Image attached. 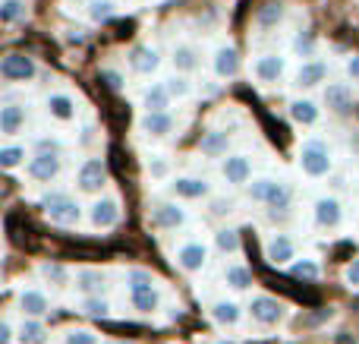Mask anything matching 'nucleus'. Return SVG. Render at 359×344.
Segmentation results:
<instances>
[{
  "mask_svg": "<svg viewBox=\"0 0 359 344\" xmlns=\"http://www.w3.org/2000/svg\"><path fill=\"white\" fill-rule=\"evenodd\" d=\"M344 275H347V284L359 288V259H353V263L347 265V272H344Z\"/></svg>",
  "mask_w": 359,
  "mask_h": 344,
  "instance_id": "obj_45",
  "label": "nucleus"
},
{
  "mask_svg": "<svg viewBox=\"0 0 359 344\" xmlns=\"http://www.w3.org/2000/svg\"><path fill=\"white\" fill-rule=\"evenodd\" d=\"M290 275L293 278H306V282H316L318 278V265L312 259H299V263L290 265Z\"/></svg>",
  "mask_w": 359,
  "mask_h": 344,
  "instance_id": "obj_39",
  "label": "nucleus"
},
{
  "mask_svg": "<svg viewBox=\"0 0 359 344\" xmlns=\"http://www.w3.org/2000/svg\"><path fill=\"white\" fill-rule=\"evenodd\" d=\"M67 344H98L92 332H86V329H73V332L67 335Z\"/></svg>",
  "mask_w": 359,
  "mask_h": 344,
  "instance_id": "obj_43",
  "label": "nucleus"
},
{
  "mask_svg": "<svg viewBox=\"0 0 359 344\" xmlns=\"http://www.w3.org/2000/svg\"><path fill=\"white\" fill-rule=\"evenodd\" d=\"M158 63H161V57H158V51H155V48H133V54H130V67L136 70V73H142V76L155 73Z\"/></svg>",
  "mask_w": 359,
  "mask_h": 344,
  "instance_id": "obj_24",
  "label": "nucleus"
},
{
  "mask_svg": "<svg viewBox=\"0 0 359 344\" xmlns=\"http://www.w3.org/2000/svg\"><path fill=\"white\" fill-rule=\"evenodd\" d=\"M334 344H356V338H353V335H337Z\"/></svg>",
  "mask_w": 359,
  "mask_h": 344,
  "instance_id": "obj_50",
  "label": "nucleus"
},
{
  "mask_svg": "<svg viewBox=\"0 0 359 344\" xmlns=\"http://www.w3.org/2000/svg\"><path fill=\"white\" fill-rule=\"evenodd\" d=\"M249 313H252V319L262 322V326H278V322L287 316V310H284V303H278L274 297L259 294V297H252V303H249Z\"/></svg>",
  "mask_w": 359,
  "mask_h": 344,
  "instance_id": "obj_6",
  "label": "nucleus"
},
{
  "mask_svg": "<svg viewBox=\"0 0 359 344\" xmlns=\"http://www.w3.org/2000/svg\"><path fill=\"white\" fill-rule=\"evenodd\" d=\"M215 73L221 76V79H230V76H236L240 73V57H236V51L233 48H217L215 51Z\"/></svg>",
  "mask_w": 359,
  "mask_h": 344,
  "instance_id": "obj_23",
  "label": "nucleus"
},
{
  "mask_svg": "<svg viewBox=\"0 0 359 344\" xmlns=\"http://www.w3.org/2000/svg\"><path fill=\"white\" fill-rule=\"evenodd\" d=\"M211 319H215L217 326H236V322H240V303L217 300L215 307H211Z\"/></svg>",
  "mask_w": 359,
  "mask_h": 344,
  "instance_id": "obj_29",
  "label": "nucleus"
},
{
  "mask_svg": "<svg viewBox=\"0 0 359 344\" xmlns=\"http://www.w3.org/2000/svg\"><path fill=\"white\" fill-rule=\"evenodd\" d=\"M255 19H259L262 29H274V25H280V19H284V4H265Z\"/></svg>",
  "mask_w": 359,
  "mask_h": 344,
  "instance_id": "obj_32",
  "label": "nucleus"
},
{
  "mask_svg": "<svg viewBox=\"0 0 359 344\" xmlns=\"http://www.w3.org/2000/svg\"><path fill=\"white\" fill-rule=\"evenodd\" d=\"M230 149V136L224 130H208L202 139H198V152L205 158H224Z\"/></svg>",
  "mask_w": 359,
  "mask_h": 344,
  "instance_id": "obj_17",
  "label": "nucleus"
},
{
  "mask_svg": "<svg viewBox=\"0 0 359 344\" xmlns=\"http://www.w3.org/2000/svg\"><path fill=\"white\" fill-rule=\"evenodd\" d=\"M22 126H25V107L6 101V105L0 107V133H4V136H16Z\"/></svg>",
  "mask_w": 359,
  "mask_h": 344,
  "instance_id": "obj_19",
  "label": "nucleus"
},
{
  "mask_svg": "<svg viewBox=\"0 0 359 344\" xmlns=\"http://www.w3.org/2000/svg\"><path fill=\"white\" fill-rule=\"evenodd\" d=\"M41 278L44 282H50L54 288H67L69 284V272L63 269V265H57V263H44L41 265Z\"/></svg>",
  "mask_w": 359,
  "mask_h": 344,
  "instance_id": "obj_34",
  "label": "nucleus"
},
{
  "mask_svg": "<svg viewBox=\"0 0 359 344\" xmlns=\"http://www.w3.org/2000/svg\"><path fill=\"white\" fill-rule=\"evenodd\" d=\"M215 244L221 253H240V234H236L233 227H221V231L215 234Z\"/></svg>",
  "mask_w": 359,
  "mask_h": 344,
  "instance_id": "obj_37",
  "label": "nucleus"
},
{
  "mask_svg": "<svg viewBox=\"0 0 359 344\" xmlns=\"http://www.w3.org/2000/svg\"><path fill=\"white\" fill-rule=\"evenodd\" d=\"M164 86H168V92H170V98H186V95H192V82L186 79V76H168L164 79Z\"/></svg>",
  "mask_w": 359,
  "mask_h": 344,
  "instance_id": "obj_38",
  "label": "nucleus"
},
{
  "mask_svg": "<svg viewBox=\"0 0 359 344\" xmlns=\"http://www.w3.org/2000/svg\"><path fill=\"white\" fill-rule=\"evenodd\" d=\"M170 190H174V196H180V199H205L211 193L205 177H177L170 183Z\"/></svg>",
  "mask_w": 359,
  "mask_h": 344,
  "instance_id": "obj_14",
  "label": "nucleus"
},
{
  "mask_svg": "<svg viewBox=\"0 0 359 344\" xmlns=\"http://www.w3.org/2000/svg\"><path fill=\"white\" fill-rule=\"evenodd\" d=\"M246 193L252 202H262V206H268L271 212H287L293 202L290 187L280 180H271V177H255V180L246 187Z\"/></svg>",
  "mask_w": 359,
  "mask_h": 344,
  "instance_id": "obj_1",
  "label": "nucleus"
},
{
  "mask_svg": "<svg viewBox=\"0 0 359 344\" xmlns=\"http://www.w3.org/2000/svg\"><path fill=\"white\" fill-rule=\"evenodd\" d=\"M82 310H86L88 316H107L111 313V303H107L104 297H86V300H82Z\"/></svg>",
  "mask_w": 359,
  "mask_h": 344,
  "instance_id": "obj_42",
  "label": "nucleus"
},
{
  "mask_svg": "<svg viewBox=\"0 0 359 344\" xmlns=\"http://www.w3.org/2000/svg\"><path fill=\"white\" fill-rule=\"evenodd\" d=\"M290 117L297 120V124H303V126H312L318 120V107H316V101H309V98H297V101H290Z\"/></svg>",
  "mask_w": 359,
  "mask_h": 344,
  "instance_id": "obj_30",
  "label": "nucleus"
},
{
  "mask_svg": "<svg viewBox=\"0 0 359 344\" xmlns=\"http://www.w3.org/2000/svg\"><path fill=\"white\" fill-rule=\"evenodd\" d=\"M101 76L107 79V86H111V88H123V79H120V73H114V70H104Z\"/></svg>",
  "mask_w": 359,
  "mask_h": 344,
  "instance_id": "obj_47",
  "label": "nucleus"
},
{
  "mask_svg": "<svg viewBox=\"0 0 359 344\" xmlns=\"http://www.w3.org/2000/svg\"><path fill=\"white\" fill-rule=\"evenodd\" d=\"M35 73H38L35 60L25 54H6L4 63H0V76L6 82H29V79H35Z\"/></svg>",
  "mask_w": 359,
  "mask_h": 344,
  "instance_id": "obj_5",
  "label": "nucleus"
},
{
  "mask_svg": "<svg viewBox=\"0 0 359 344\" xmlns=\"http://www.w3.org/2000/svg\"><path fill=\"white\" fill-rule=\"evenodd\" d=\"M170 63H174V70H180V73H189V70L198 67V51L192 44H177L170 51Z\"/></svg>",
  "mask_w": 359,
  "mask_h": 344,
  "instance_id": "obj_27",
  "label": "nucleus"
},
{
  "mask_svg": "<svg viewBox=\"0 0 359 344\" xmlns=\"http://www.w3.org/2000/svg\"><path fill=\"white\" fill-rule=\"evenodd\" d=\"M25 0H4L0 4V19H4L6 25H13V22H19V19H25Z\"/></svg>",
  "mask_w": 359,
  "mask_h": 344,
  "instance_id": "obj_33",
  "label": "nucleus"
},
{
  "mask_svg": "<svg viewBox=\"0 0 359 344\" xmlns=\"http://www.w3.org/2000/svg\"><path fill=\"white\" fill-rule=\"evenodd\" d=\"M350 149H353V155L359 158V133H353V139H350Z\"/></svg>",
  "mask_w": 359,
  "mask_h": 344,
  "instance_id": "obj_51",
  "label": "nucleus"
},
{
  "mask_svg": "<svg viewBox=\"0 0 359 344\" xmlns=\"http://www.w3.org/2000/svg\"><path fill=\"white\" fill-rule=\"evenodd\" d=\"M280 76H284V57L278 54H262L259 60H255V79L259 82H278Z\"/></svg>",
  "mask_w": 359,
  "mask_h": 344,
  "instance_id": "obj_18",
  "label": "nucleus"
},
{
  "mask_svg": "<svg viewBox=\"0 0 359 344\" xmlns=\"http://www.w3.org/2000/svg\"><path fill=\"white\" fill-rule=\"evenodd\" d=\"M347 73H350V79L359 82V57H350L347 60Z\"/></svg>",
  "mask_w": 359,
  "mask_h": 344,
  "instance_id": "obj_48",
  "label": "nucleus"
},
{
  "mask_svg": "<svg viewBox=\"0 0 359 344\" xmlns=\"http://www.w3.org/2000/svg\"><path fill=\"white\" fill-rule=\"evenodd\" d=\"M88 16H92V22H107V19L114 16V4L111 0H92Z\"/></svg>",
  "mask_w": 359,
  "mask_h": 344,
  "instance_id": "obj_40",
  "label": "nucleus"
},
{
  "mask_svg": "<svg viewBox=\"0 0 359 344\" xmlns=\"http://www.w3.org/2000/svg\"><path fill=\"white\" fill-rule=\"evenodd\" d=\"M19 341L22 344H41L44 341V326L38 319H25L19 326Z\"/></svg>",
  "mask_w": 359,
  "mask_h": 344,
  "instance_id": "obj_35",
  "label": "nucleus"
},
{
  "mask_svg": "<svg viewBox=\"0 0 359 344\" xmlns=\"http://www.w3.org/2000/svg\"><path fill=\"white\" fill-rule=\"evenodd\" d=\"M0 341H13V326H10V322H4V326H0Z\"/></svg>",
  "mask_w": 359,
  "mask_h": 344,
  "instance_id": "obj_49",
  "label": "nucleus"
},
{
  "mask_svg": "<svg viewBox=\"0 0 359 344\" xmlns=\"http://www.w3.org/2000/svg\"><path fill=\"white\" fill-rule=\"evenodd\" d=\"M19 307H22V313L29 316V319H38V316L48 313V297H44L41 291L29 288V291H22V294H19Z\"/></svg>",
  "mask_w": 359,
  "mask_h": 344,
  "instance_id": "obj_25",
  "label": "nucleus"
},
{
  "mask_svg": "<svg viewBox=\"0 0 359 344\" xmlns=\"http://www.w3.org/2000/svg\"><path fill=\"white\" fill-rule=\"evenodd\" d=\"M221 174L227 183L243 187V183H249V177H252V161H249L246 155H227L221 161Z\"/></svg>",
  "mask_w": 359,
  "mask_h": 344,
  "instance_id": "obj_9",
  "label": "nucleus"
},
{
  "mask_svg": "<svg viewBox=\"0 0 359 344\" xmlns=\"http://www.w3.org/2000/svg\"><path fill=\"white\" fill-rule=\"evenodd\" d=\"M76 291H82L86 297H101V291H104V275H101L98 269H82L79 275H76Z\"/></svg>",
  "mask_w": 359,
  "mask_h": 344,
  "instance_id": "obj_26",
  "label": "nucleus"
},
{
  "mask_svg": "<svg viewBox=\"0 0 359 344\" xmlns=\"http://www.w3.org/2000/svg\"><path fill=\"white\" fill-rule=\"evenodd\" d=\"M316 225L318 227H337L344 221V212H341V202L334 199V196H322V199L316 202Z\"/></svg>",
  "mask_w": 359,
  "mask_h": 344,
  "instance_id": "obj_15",
  "label": "nucleus"
},
{
  "mask_svg": "<svg viewBox=\"0 0 359 344\" xmlns=\"http://www.w3.org/2000/svg\"><path fill=\"white\" fill-rule=\"evenodd\" d=\"M224 282L233 291H249L252 275H249V269H243V265H227V269H224Z\"/></svg>",
  "mask_w": 359,
  "mask_h": 344,
  "instance_id": "obj_31",
  "label": "nucleus"
},
{
  "mask_svg": "<svg viewBox=\"0 0 359 344\" xmlns=\"http://www.w3.org/2000/svg\"><path fill=\"white\" fill-rule=\"evenodd\" d=\"M88 218H92L95 227H114L120 221V206L117 199H95L92 209H88Z\"/></svg>",
  "mask_w": 359,
  "mask_h": 344,
  "instance_id": "obj_11",
  "label": "nucleus"
},
{
  "mask_svg": "<svg viewBox=\"0 0 359 344\" xmlns=\"http://www.w3.org/2000/svg\"><path fill=\"white\" fill-rule=\"evenodd\" d=\"M325 79H328V67H325V60H309L297 70V86L299 88H316V86H322Z\"/></svg>",
  "mask_w": 359,
  "mask_h": 344,
  "instance_id": "obj_20",
  "label": "nucleus"
},
{
  "mask_svg": "<svg viewBox=\"0 0 359 344\" xmlns=\"http://www.w3.org/2000/svg\"><path fill=\"white\" fill-rule=\"evenodd\" d=\"M331 149L322 143V139H306L299 145V171L306 177H325L331 171Z\"/></svg>",
  "mask_w": 359,
  "mask_h": 344,
  "instance_id": "obj_3",
  "label": "nucleus"
},
{
  "mask_svg": "<svg viewBox=\"0 0 359 344\" xmlns=\"http://www.w3.org/2000/svg\"><path fill=\"white\" fill-rule=\"evenodd\" d=\"M139 126H142L145 136H151V139H164V136H170V133H174L177 120L170 117L168 111H164V114H142Z\"/></svg>",
  "mask_w": 359,
  "mask_h": 344,
  "instance_id": "obj_13",
  "label": "nucleus"
},
{
  "mask_svg": "<svg viewBox=\"0 0 359 344\" xmlns=\"http://www.w3.org/2000/svg\"><path fill=\"white\" fill-rule=\"evenodd\" d=\"M149 174H151V180H168V177H170V164H168V158H164V155L149 158Z\"/></svg>",
  "mask_w": 359,
  "mask_h": 344,
  "instance_id": "obj_41",
  "label": "nucleus"
},
{
  "mask_svg": "<svg viewBox=\"0 0 359 344\" xmlns=\"http://www.w3.org/2000/svg\"><path fill=\"white\" fill-rule=\"evenodd\" d=\"M325 105L334 114H350L353 111V92H350V86H344V82H328V86H325Z\"/></svg>",
  "mask_w": 359,
  "mask_h": 344,
  "instance_id": "obj_10",
  "label": "nucleus"
},
{
  "mask_svg": "<svg viewBox=\"0 0 359 344\" xmlns=\"http://www.w3.org/2000/svg\"><path fill=\"white\" fill-rule=\"evenodd\" d=\"M230 209H233V202H224V199H215V202H211V215H227L230 212Z\"/></svg>",
  "mask_w": 359,
  "mask_h": 344,
  "instance_id": "obj_46",
  "label": "nucleus"
},
{
  "mask_svg": "<svg viewBox=\"0 0 359 344\" xmlns=\"http://www.w3.org/2000/svg\"><path fill=\"white\" fill-rule=\"evenodd\" d=\"M312 44H316V38H312V35H297V41H293V51H297V54H309Z\"/></svg>",
  "mask_w": 359,
  "mask_h": 344,
  "instance_id": "obj_44",
  "label": "nucleus"
},
{
  "mask_svg": "<svg viewBox=\"0 0 359 344\" xmlns=\"http://www.w3.org/2000/svg\"><path fill=\"white\" fill-rule=\"evenodd\" d=\"M177 263L183 272H202L208 263V250H205V244H183L177 250Z\"/></svg>",
  "mask_w": 359,
  "mask_h": 344,
  "instance_id": "obj_12",
  "label": "nucleus"
},
{
  "mask_svg": "<svg viewBox=\"0 0 359 344\" xmlns=\"http://www.w3.org/2000/svg\"><path fill=\"white\" fill-rule=\"evenodd\" d=\"M48 114L57 120H73L76 117V101L69 95H48Z\"/></svg>",
  "mask_w": 359,
  "mask_h": 344,
  "instance_id": "obj_28",
  "label": "nucleus"
},
{
  "mask_svg": "<svg viewBox=\"0 0 359 344\" xmlns=\"http://www.w3.org/2000/svg\"><path fill=\"white\" fill-rule=\"evenodd\" d=\"M57 174H60V158H57V152H38V155L29 161V177L32 180L50 183Z\"/></svg>",
  "mask_w": 359,
  "mask_h": 344,
  "instance_id": "obj_8",
  "label": "nucleus"
},
{
  "mask_svg": "<svg viewBox=\"0 0 359 344\" xmlns=\"http://www.w3.org/2000/svg\"><path fill=\"white\" fill-rule=\"evenodd\" d=\"M268 263L274 265H287L290 259H297V246H293V240L287 237V234H274L271 240H268Z\"/></svg>",
  "mask_w": 359,
  "mask_h": 344,
  "instance_id": "obj_16",
  "label": "nucleus"
},
{
  "mask_svg": "<svg viewBox=\"0 0 359 344\" xmlns=\"http://www.w3.org/2000/svg\"><path fill=\"white\" fill-rule=\"evenodd\" d=\"M142 107L145 114H164L170 107V92L164 82H158V86L145 88V98H142Z\"/></svg>",
  "mask_w": 359,
  "mask_h": 344,
  "instance_id": "obj_22",
  "label": "nucleus"
},
{
  "mask_svg": "<svg viewBox=\"0 0 359 344\" xmlns=\"http://www.w3.org/2000/svg\"><path fill=\"white\" fill-rule=\"evenodd\" d=\"M183 221H186V212L177 206V202H158V206H155V225H158V227L177 231Z\"/></svg>",
  "mask_w": 359,
  "mask_h": 344,
  "instance_id": "obj_21",
  "label": "nucleus"
},
{
  "mask_svg": "<svg viewBox=\"0 0 359 344\" xmlns=\"http://www.w3.org/2000/svg\"><path fill=\"white\" fill-rule=\"evenodd\" d=\"M44 215H48L54 225L73 227V225H79L82 209H79V202L69 199L67 193H50V196H44Z\"/></svg>",
  "mask_w": 359,
  "mask_h": 344,
  "instance_id": "obj_4",
  "label": "nucleus"
},
{
  "mask_svg": "<svg viewBox=\"0 0 359 344\" xmlns=\"http://www.w3.org/2000/svg\"><path fill=\"white\" fill-rule=\"evenodd\" d=\"M126 282H130L133 310H139V313H155L158 303H161V294H158V284H155V278H151V272L130 269Z\"/></svg>",
  "mask_w": 359,
  "mask_h": 344,
  "instance_id": "obj_2",
  "label": "nucleus"
},
{
  "mask_svg": "<svg viewBox=\"0 0 359 344\" xmlns=\"http://www.w3.org/2000/svg\"><path fill=\"white\" fill-rule=\"evenodd\" d=\"M22 161H25V149H22V145H4V149H0V168H4V171L19 168Z\"/></svg>",
  "mask_w": 359,
  "mask_h": 344,
  "instance_id": "obj_36",
  "label": "nucleus"
},
{
  "mask_svg": "<svg viewBox=\"0 0 359 344\" xmlns=\"http://www.w3.org/2000/svg\"><path fill=\"white\" fill-rule=\"evenodd\" d=\"M104 180H107V171H104V161H101V158H88V161L79 168V177H76L82 193H101Z\"/></svg>",
  "mask_w": 359,
  "mask_h": 344,
  "instance_id": "obj_7",
  "label": "nucleus"
}]
</instances>
